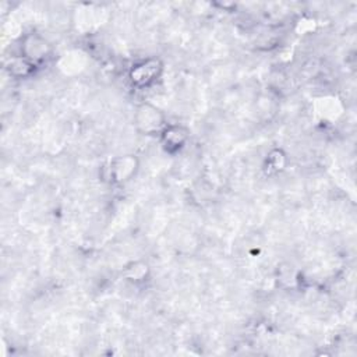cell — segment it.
Masks as SVG:
<instances>
[{
	"instance_id": "1",
	"label": "cell",
	"mask_w": 357,
	"mask_h": 357,
	"mask_svg": "<svg viewBox=\"0 0 357 357\" xmlns=\"http://www.w3.org/2000/svg\"><path fill=\"white\" fill-rule=\"evenodd\" d=\"M165 64L159 57H146L134 63L128 71V79L138 89L149 88L163 74Z\"/></svg>"
},
{
	"instance_id": "2",
	"label": "cell",
	"mask_w": 357,
	"mask_h": 357,
	"mask_svg": "<svg viewBox=\"0 0 357 357\" xmlns=\"http://www.w3.org/2000/svg\"><path fill=\"white\" fill-rule=\"evenodd\" d=\"M134 126L142 135H159L167 123L159 107L152 103H141L134 113Z\"/></svg>"
},
{
	"instance_id": "3",
	"label": "cell",
	"mask_w": 357,
	"mask_h": 357,
	"mask_svg": "<svg viewBox=\"0 0 357 357\" xmlns=\"http://www.w3.org/2000/svg\"><path fill=\"white\" fill-rule=\"evenodd\" d=\"M35 67L42 64L52 54L50 42L40 33H26L21 40V53Z\"/></svg>"
},
{
	"instance_id": "4",
	"label": "cell",
	"mask_w": 357,
	"mask_h": 357,
	"mask_svg": "<svg viewBox=\"0 0 357 357\" xmlns=\"http://www.w3.org/2000/svg\"><path fill=\"white\" fill-rule=\"evenodd\" d=\"M139 162L135 155H119L107 165V177L114 184H126L138 172Z\"/></svg>"
},
{
	"instance_id": "5",
	"label": "cell",
	"mask_w": 357,
	"mask_h": 357,
	"mask_svg": "<svg viewBox=\"0 0 357 357\" xmlns=\"http://www.w3.org/2000/svg\"><path fill=\"white\" fill-rule=\"evenodd\" d=\"M159 141L166 153L176 155L190 141V130L181 124H167L159 134Z\"/></svg>"
},
{
	"instance_id": "6",
	"label": "cell",
	"mask_w": 357,
	"mask_h": 357,
	"mask_svg": "<svg viewBox=\"0 0 357 357\" xmlns=\"http://www.w3.org/2000/svg\"><path fill=\"white\" fill-rule=\"evenodd\" d=\"M151 275V268L144 261H132L127 264L123 269V276L127 282H131L134 284H139L148 280Z\"/></svg>"
},
{
	"instance_id": "7",
	"label": "cell",
	"mask_w": 357,
	"mask_h": 357,
	"mask_svg": "<svg viewBox=\"0 0 357 357\" xmlns=\"http://www.w3.org/2000/svg\"><path fill=\"white\" fill-rule=\"evenodd\" d=\"M35 66L32 63H29L25 57H22L21 54L13 57L8 64H7V70L8 73L15 77V78H25L29 77L33 71H35Z\"/></svg>"
},
{
	"instance_id": "8",
	"label": "cell",
	"mask_w": 357,
	"mask_h": 357,
	"mask_svg": "<svg viewBox=\"0 0 357 357\" xmlns=\"http://www.w3.org/2000/svg\"><path fill=\"white\" fill-rule=\"evenodd\" d=\"M265 163H266V169L271 172V173H279L282 172L286 165H287V155L282 151V149H272L268 155H266V159H265Z\"/></svg>"
}]
</instances>
